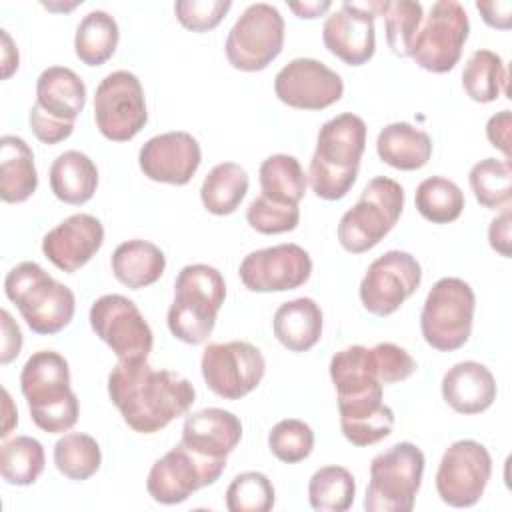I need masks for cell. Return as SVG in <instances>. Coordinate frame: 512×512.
<instances>
[{
  "mask_svg": "<svg viewBox=\"0 0 512 512\" xmlns=\"http://www.w3.org/2000/svg\"><path fill=\"white\" fill-rule=\"evenodd\" d=\"M28 122L32 128V134L44 142V144H58L62 140H66L72 132H74V124L72 122H60L50 118L48 114H44L38 106L32 104L30 112H28Z\"/></svg>",
  "mask_w": 512,
  "mask_h": 512,
  "instance_id": "7dc6e473",
  "label": "cell"
},
{
  "mask_svg": "<svg viewBox=\"0 0 512 512\" xmlns=\"http://www.w3.org/2000/svg\"><path fill=\"white\" fill-rule=\"evenodd\" d=\"M420 262L404 250L378 256L360 282V302L374 316L394 314L420 286Z\"/></svg>",
  "mask_w": 512,
  "mask_h": 512,
  "instance_id": "2e32d148",
  "label": "cell"
},
{
  "mask_svg": "<svg viewBox=\"0 0 512 512\" xmlns=\"http://www.w3.org/2000/svg\"><path fill=\"white\" fill-rule=\"evenodd\" d=\"M510 126L512 116L510 110H500L486 122V138L488 142L504 154V160L510 162Z\"/></svg>",
  "mask_w": 512,
  "mask_h": 512,
  "instance_id": "c3c4849f",
  "label": "cell"
},
{
  "mask_svg": "<svg viewBox=\"0 0 512 512\" xmlns=\"http://www.w3.org/2000/svg\"><path fill=\"white\" fill-rule=\"evenodd\" d=\"M366 148V122L352 114H338L322 124L308 168L312 192L322 200L344 198L358 178Z\"/></svg>",
  "mask_w": 512,
  "mask_h": 512,
  "instance_id": "7a4b0ae2",
  "label": "cell"
},
{
  "mask_svg": "<svg viewBox=\"0 0 512 512\" xmlns=\"http://www.w3.org/2000/svg\"><path fill=\"white\" fill-rule=\"evenodd\" d=\"M120 40L118 22L106 10L88 12L74 36V52L86 66H102L112 58Z\"/></svg>",
  "mask_w": 512,
  "mask_h": 512,
  "instance_id": "e575fe53",
  "label": "cell"
},
{
  "mask_svg": "<svg viewBox=\"0 0 512 512\" xmlns=\"http://www.w3.org/2000/svg\"><path fill=\"white\" fill-rule=\"evenodd\" d=\"M276 98L298 110H324L344 94L338 72L316 58H294L274 78Z\"/></svg>",
  "mask_w": 512,
  "mask_h": 512,
  "instance_id": "ac0fdd59",
  "label": "cell"
},
{
  "mask_svg": "<svg viewBox=\"0 0 512 512\" xmlns=\"http://www.w3.org/2000/svg\"><path fill=\"white\" fill-rule=\"evenodd\" d=\"M0 322H2V348H0V362L10 364L22 350V332L18 324L12 320L8 310L0 312Z\"/></svg>",
  "mask_w": 512,
  "mask_h": 512,
  "instance_id": "681fc988",
  "label": "cell"
},
{
  "mask_svg": "<svg viewBox=\"0 0 512 512\" xmlns=\"http://www.w3.org/2000/svg\"><path fill=\"white\" fill-rule=\"evenodd\" d=\"M424 452L412 442H396L370 462L364 496L366 512H410L424 474Z\"/></svg>",
  "mask_w": 512,
  "mask_h": 512,
  "instance_id": "52a82bcc",
  "label": "cell"
},
{
  "mask_svg": "<svg viewBox=\"0 0 512 512\" xmlns=\"http://www.w3.org/2000/svg\"><path fill=\"white\" fill-rule=\"evenodd\" d=\"M288 8L292 12H296L298 18H318L332 8V2H328V0L326 2H302V4L292 2V4H288Z\"/></svg>",
  "mask_w": 512,
  "mask_h": 512,
  "instance_id": "db71d44e",
  "label": "cell"
},
{
  "mask_svg": "<svg viewBox=\"0 0 512 512\" xmlns=\"http://www.w3.org/2000/svg\"><path fill=\"white\" fill-rule=\"evenodd\" d=\"M46 466L42 444L32 436H14L0 446V474L12 486L34 484Z\"/></svg>",
  "mask_w": 512,
  "mask_h": 512,
  "instance_id": "d590c367",
  "label": "cell"
},
{
  "mask_svg": "<svg viewBox=\"0 0 512 512\" xmlns=\"http://www.w3.org/2000/svg\"><path fill=\"white\" fill-rule=\"evenodd\" d=\"M20 390L32 422L48 432H68L80 416L78 396L70 388L68 360L54 350L34 352L22 366Z\"/></svg>",
  "mask_w": 512,
  "mask_h": 512,
  "instance_id": "3957f363",
  "label": "cell"
},
{
  "mask_svg": "<svg viewBox=\"0 0 512 512\" xmlns=\"http://www.w3.org/2000/svg\"><path fill=\"white\" fill-rule=\"evenodd\" d=\"M224 298L226 282L214 266H184L174 282V300L166 316L168 330L174 338L192 346L206 342L216 326Z\"/></svg>",
  "mask_w": 512,
  "mask_h": 512,
  "instance_id": "277c9868",
  "label": "cell"
},
{
  "mask_svg": "<svg viewBox=\"0 0 512 512\" xmlns=\"http://www.w3.org/2000/svg\"><path fill=\"white\" fill-rule=\"evenodd\" d=\"M356 496V480L344 466H322L308 482V502L318 512H344Z\"/></svg>",
  "mask_w": 512,
  "mask_h": 512,
  "instance_id": "74e56055",
  "label": "cell"
},
{
  "mask_svg": "<svg viewBox=\"0 0 512 512\" xmlns=\"http://www.w3.org/2000/svg\"><path fill=\"white\" fill-rule=\"evenodd\" d=\"M476 10L482 14V20L490 28L508 30L512 26V2L510 0L476 2Z\"/></svg>",
  "mask_w": 512,
  "mask_h": 512,
  "instance_id": "f907efd6",
  "label": "cell"
},
{
  "mask_svg": "<svg viewBox=\"0 0 512 512\" xmlns=\"http://www.w3.org/2000/svg\"><path fill=\"white\" fill-rule=\"evenodd\" d=\"M374 10L368 4L342 2L338 10L328 14L322 26V42L326 50L348 66L366 64L376 50Z\"/></svg>",
  "mask_w": 512,
  "mask_h": 512,
  "instance_id": "d6986e66",
  "label": "cell"
},
{
  "mask_svg": "<svg viewBox=\"0 0 512 512\" xmlns=\"http://www.w3.org/2000/svg\"><path fill=\"white\" fill-rule=\"evenodd\" d=\"M2 32V66H4V78H10L14 70H18V50L16 46L12 44V38L8 36L6 30H0Z\"/></svg>",
  "mask_w": 512,
  "mask_h": 512,
  "instance_id": "f5cc1de1",
  "label": "cell"
},
{
  "mask_svg": "<svg viewBox=\"0 0 512 512\" xmlns=\"http://www.w3.org/2000/svg\"><path fill=\"white\" fill-rule=\"evenodd\" d=\"M340 428L354 446H372L388 438L394 428V412L382 398L338 402Z\"/></svg>",
  "mask_w": 512,
  "mask_h": 512,
  "instance_id": "f1b7e54d",
  "label": "cell"
},
{
  "mask_svg": "<svg viewBox=\"0 0 512 512\" xmlns=\"http://www.w3.org/2000/svg\"><path fill=\"white\" fill-rule=\"evenodd\" d=\"M4 294L36 334H58L74 318V292L36 262L16 264L4 278Z\"/></svg>",
  "mask_w": 512,
  "mask_h": 512,
  "instance_id": "5b68a950",
  "label": "cell"
},
{
  "mask_svg": "<svg viewBox=\"0 0 512 512\" xmlns=\"http://www.w3.org/2000/svg\"><path fill=\"white\" fill-rule=\"evenodd\" d=\"M44 114L60 122H72L86 106L84 80L66 66H50L36 80V102Z\"/></svg>",
  "mask_w": 512,
  "mask_h": 512,
  "instance_id": "d4e9b609",
  "label": "cell"
},
{
  "mask_svg": "<svg viewBox=\"0 0 512 512\" xmlns=\"http://www.w3.org/2000/svg\"><path fill=\"white\" fill-rule=\"evenodd\" d=\"M230 8V0H180L174 4L178 22L192 32H208L216 28Z\"/></svg>",
  "mask_w": 512,
  "mask_h": 512,
  "instance_id": "f6af8a7d",
  "label": "cell"
},
{
  "mask_svg": "<svg viewBox=\"0 0 512 512\" xmlns=\"http://www.w3.org/2000/svg\"><path fill=\"white\" fill-rule=\"evenodd\" d=\"M38 188V172L32 148L24 138L4 134L0 138V198L6 204L26 202Z\"/></svg>",
  "mask_w": 512,
  "mask_h": 512,
  "instance_id": "4316f807",
  "label": "cell"
},
{
  "mask_svg": "<svg viewBox=\"0 0 512 512\" xmlns=\"http://www.w3.org/2000/svg\"><path fill=\"white\" fill-rule=\"evenodd\" d=\"M274 500L270 478L256 470L234 476L226 488V508L230 512H268L274 508Z\"/></svg>",
  "mask_w": 512,
  "mask_h": 512,
  "instance_id": "b9f144b4",
  "label": "cell"
},
{
  "mask_svg": "<svg viewBox=\"0 0 512 512\" xmlns=\"http://www.w3.org/2000/svg\"><path fill=\"white\" fill-rule=\"evenodd\" d=\"M462 88L470 100L488 104L508 92V70L504 60L486 48L474 50L462 70Z\"/></svg>",
  "mask_w": 512,
  "mask_h": 512,
  "instance_id": "836d02e7",
  "label": "cell"
},
{
  "mask_svg": "<svg viewBox=\"0 0 512 512\" xmlns=\"http://www.w3.org/2000/svg\"><path fill=\"white\" fill-rule=\"evenodd\" d=\"M262 196L278 204L298 206L306 194L308 174L296 156L290 154H272L268 156L258 170Z\"/></svg>",
  "mask_w": 512,
  "mask_h": 512,
  "instance_id": "1f68e13d",
  "label": "cell"
},
{
  "mask_svg": "<svg viewBox=\"0 0 512 512\" xmlns=\"http://www.w3.org/2000/svg\"><path fill=\"white\" fill-rule=\"evenodd\" d=\"M94 334L120 362L148 360L154 336L140 308L122 294H104L92 302L88 314Z\"/></svg>",
  "mask_w": 512,
  "mask_h": 512,
  "instance_id": "7c38bea8",
  "label": "cell"
},
{
  "mask_svg": "<svg viewBox=\"0 0 512 512\" xmlns=\"http://www.w3.org/2000/svg\"><path fill=\"white\" fill-rule=\"evenodd\" d=\"M310 274L312 258L294 242L254 250L244 256L238 268V276L250 292L294 290L302 286Z\"/></svg>",
  "mask_w": 512,
  "mask_h": 512,
  "instance_id": "e0dca14e",
  "label": "cell"
},
{
  "mask_svg": "<svg viewBox=\"0 0 512 512\" xmlns=\"http://www.w3.org/2000/svg\"><path fill=\"white\" fill-rule=\"evenodd\" d=\"M200 162V144L184 130L156 134L146 140L138 152V164L146 178L174 186L188 184Z\"/></svg>",
  "mask_w": 512,
  "mask_h": 512,
  "instance_id": "ffe728a7",
  "label": "cell"
},
{
  "mask_svg": "<svg viewBox=\"0 0 512 512\" xmlns=\"http://www.w3.org/2000/svg\"><path fill=\"white\" fill-rule=\"evenodd\" d=\"M372 352H374L380 380L384 386L410 378L418 368L416 360L398 344L378 342L376 346H372Z\"/></svg>",
  "mask_w": 512,
  "mask_h": 512,
  "instance_id": "bcb514c9",
  "label": "cell"
},
{
  "mask_svg": "<svg viewBox=\"0 0 512 512\" xmlns=\"http://www.w3.org/2000/svg\"><path fill=\"white\" fill-rule=\"evenodd\" d=\"M2 394H4V426H2L0 436L6 440V436L10 434V430L18 424V412L14 410L12 398H10V394H8V390H6V388L2 390Z\"/></svg>",
  "mask_w": 512,
  "mask_h": 512,
  "instance_id": "11a10c76",
  "label": "cell"
},
{
  "mask_svg": "<svg viewBox=\"0 0 512 512\" xmlns=\"http://www.w3.org/2000/svg\"><path fill=\"white\" fill-rule=\"evenodd\" d=\"M224 468L226 458L198 454L180 442L152 464L146 478V490L158 504H180L196 490L214 484Z\"/></svg>",
  "mask_w": 512,
  "mask_h": 512,
  "instance_id": "8fae6325",
  "label": "cell"
},
{
  "mask_svg": "<svg viewBox=\"0 0 512 512\" xmlns=\"http://www.w3.org/2000/svg\"><path fill=\"white\" fill-rule=\"evenodd\" d=\"M240 438L242 422L236 414L224 408H204L186 416L180 442L198 454L226 458L240 444Z\"/></svg>",
  "mask_w": 512,
  "mask_h": 512,
  "instance_id": "7402d4cb",
  "label": "cell"
},
{
  "mask_svg": "<svg viewBox=\"0 0 512 512\" xmlns=\"http://www.w3.org/2000/svg\"><path fill=\"white\" fill-rule=\"evenodd\" d=\"M108 396L134 432L154 434L190 410L196 390L174 370H156L148 360H118L108 374Z\"/></svg>",
  "mask_w": 512,
  "mask_h": 512,
  "instance_id": "6da1fadb",
  "label": "cell"
},
{
  "mask_svg": "<svg viewBox=\"0 0 512 512\" xmlns=\"http://www.w3.org/2000/svg\"><path fill=\"white\" fill-rule=\"evenodd\" d=\"M52 458L58 472L76 482L94 476L102 464L98 442L90 434L82 432H68L58 438L52 450Z\"/></svg>",
  "mask_w": 512,
  "mask_h": 512,
  "instance_id": "f35d334b",
  "label": "cell"
},
{
  "mask_svg": "<svg viewBox=\"0 0 512 512\" xmlns=\"http://www.w3.org/2000/svg\"><path fill=\"white\" fill-rule=\"evenodd\" d=\"M324 316L316 300L302 296L280 304L272 318L276 340L290 352H306L322 338Z\"/></svg>",
  "mask_w": 512,
  "mask_h": 512,
  "instance_id": "484cf974",
  "label": "cell"
},
{
  "mask_svg": "<svg viewBox=\"0 0 512 512\" xmlns=\"http://www.w3.org/2000/svg\"><path fill=\"white\" fill-rule=\"evenodd\" d=\"M268 448L280 462H302L314 450V432L304 420L284 418L268 432Z\"/></svg>",
  "mask_w": 512,
  "mask_h": 512,
  "instance_id": "7bdbcfd3",
  "label": "cell"
},
{
  "mask_svg": "<svg viewBox=\"0 0 512 512\" xmlns=\"http://www.w3.org/2000/svg\"><path fill=\"white\" fill-rule=\"evenodd\" d=\"M104 244V226L92 214H72L42 238L44 256L62 272L86 266Z\"/></svg>",
  "mask_w": 512,
  "mask_h": 512,
  "instance_id": "44dd1931",
  "label": "cell"
},
{
  "mask_svg": "<svg viewBox=\"0 0 512 512\" xmlns=\"http://www.w3.org/2000/svg\"><path fill=\"white\" fill-rule=\"evenodd\" d=\"M492 476V458L484 444L476 440L452 442L436 472V492L440 500L454 508L474 506Z\"/></svg>",
  "mask_w": 512,
  "mask_h": 512,
  "instance_id": "9a60e30c",
  "label": "cell"
},
{
  "mask_svg": "<svg viewBox=\"0 0 512 512\" xmlns=\"http://www.w3.org/2000/svg\"><path fill=\"white\" fill-rule=\"evenodd\" d=\"M378 16L384 18L386 42L392 54L408 58L414 38L424 20L422 4L412 0H384Z\"/></svg>",
  "mask_w": 512,
  "mask_h": 512,
  "instance_id": "60d3db41",
  "label": "cell"
},
{
  "mask_svg": "<svg viewBox=\"0 0 512 512\" xmlns=\"http://www.w3.org/2000/svg\"><path fill=\"white\" fill-rule=\"evenodd\" d=\"M404 210V188L388 178H372L358 202L338 222V242L350 254L372 250L398 222Z\"/></svg>",
  "mask_w": 512,
  "mask_h": 512,
  "instance_id": "8992f818",
  "label": "cell"
},
{
  "mask_svg": "<svg viewBox=\"0 0 512 512\" xmlns=\"http://www.w3.org/2000/svg\"><path fill=\"white\" fill-rule=\"evenodd\" d=\"M246 222L260 234L290 232L300 222V208L290 204H278L266 196L254 198L246 208Z\"/></svg>",
  "mask_w": 512,
  "mask_h": 512,
  "instance_id": "ee69618b",
  "label": "cell"
},
{
  "mask_svg": "<svg viewBox=\"0 0 512 512\" xmlns=\"http://www.w3.org/2000/svg\"><path fill=\"white\" fill-rule=\"evenodd\" d=\"M416 210L432 224H448L460 218L464 210V194L460 186L444 176L424 178L414 194Z\"/></svg>",
  "mask_w": 512,
  "mask_h": 512,
  "instance_id": "8d00e7d4",
  "label": "cell"
},
{
  "mask_svg": "<svg viewBox=\"0 0 512 512\" xmlns=\"http://www.w3.org/2000/svg\"><path fill=\"white\" fill-rule=\"evenodd\" d=\"M470 34V22L464 6L456 0H438L424 16L414 38L410 58L432 74L450 72Z\"/></svg>",
  "mask_w": 512,
  "mask_h": 512,
  "instance_id": "30bf717a",
  "label": "cell"
},
{
  "mask_svg": "<svg viewBox=\"0 0 512 512\" xmlns=\"http://www.w3.org/2000/svg\"><path fill=\"white\" fill-rule=\"evenodd\" d=\"M200 370L206 386L224 400H240L264 378L266 360L250 342H212L204 348Z\"/></svg>",
  "mask_w": 512,
  "mask_h": 512,
  "instance_id": "5bb4252c",
  "label": "cell"
},
{
  "mask_svg": "<svg viewBox=\"0 0 512 512\" xmlns=\"http://www.w3.org/2000/svg\"><path fill=\"white\" fill-rule=\"evenodd\" d=\"M442 398L458 414L472 416L488 410L496 400V380L492 372L474 360L454 364L442 376Z\"/></svg>",
  "mask_w": 512,
  "mask_h": 512,
  "instance_id": "603a6c76",
  "label": "cell"
},
{
  "mask_svg": "<svg viewBox=\"0 0 512 512\" xmlns=\"http://www.w3.org/2000/svg\"><path fill=\"white\" fill-rule=\"evenodd\" d=\"M284 18L266 2L250 4L228 32L224 52L232 68L242 72L264 70L284 46Z\"/></svg>",
  "mask_w": 512,
  "mask_h": 512,
  "instance_id": "9c48e42d",
  "label": "cell"
},
{
  "mask_svg": "<svg viewBox=\"0 0 512 512\" xmlns=\"http://www.w3.org/2000/svg\"><path fill=\"white\" fill-rule=\"evenodd\" d=\"M50 190L70 206L86 204L98 188V168L92 158L80 150H66L50 166Z\"/></svg>",
  "mask_w": 512,
  "mask_h": 512,
  "instance_id": "83f0119b",
  "label": "cell"
},
{
  "mask_svg": "<svg viewBox=\"0 0 512 512\" xmlns=\"http://www.w3.org/2000/svg\"><path fill=\"white\" fill-rule=\"evenodd\" d=\"M474 310L476 296L468 282L456 276L434 282L420 314V330L426 344L440 352L462 348L472 334Z\"/></svg>",
  "mask_w": 512,
  "mask_h": 512,
  "instance_id": "ba28073f",
  "label": "cell"
},
{
  "mask_svg": "<svg viewBox=\"0 0 512 512\" xmlns=\"http://www.w3.org/2000/svg\"><path fill=\"white\" fill-rule=\"evenodd\" d=\"M94 122L112 142H128L146 126V98L136 74L116 70L102 78L94 94Z\"/></svg>",
  "mask_w": 512,
  "mask_h": 512,
  "instance_id": "4fadbf2b",
  "label": "cell"
},
{
  "mask_svg": "<svg viewBox=\"0 0 512 512\" xmlns=\"http://www.w3.org/2000/svg\"><path fill=\"white\" fill-rule=\"evenodd\" d=\"M330 378L336 388L338 402L382 396V380L372 348L354 344L330 358Z\"/></svg>",
  "mask_w": 512,
  "mask_h": 512,
  "instance_id": "cb8c5ba5",
  "label": "cell"
},
{
  "mask_svg": "<svg viewBox=\"0 0 512 512\" xmlns=\"http://www.w3.org/2000/svg\"><path fill=\"white\" fill-rule=\"evenodd\" d=\"M488 242L500 256L510 258V206H504V210L490 222Z\"/></svg>",
  "mask_w": 512,
  "mask_h": 512,
  "instance_id": "816d5d0a",
  "label": "cell"
},
{
  "mask_svg": "<svg viewBox=\"0 0 512 512\" xmlns=\"http://www.w3.org/2000/svg\"><path fill=\"white\" fill-rule=\"evenodd\" d=\"M248 172L236 162L216 164L200 186V200L214 216H228L236 212L248 192Z\"/></svg>",
  "mask_w": 512,
  "mask_h": 512,
  "instance_id": "d6a6232c",
  "label": "cell"
},
{
  "mask_svg": "<svg viewBox=\"0 0 512 512\" xmlns=\"http://www.w3.org/2000/svg\"><path fill=\"white\" fill-rule=\"evenodd\" d=\"M376 152L396 170H420L432 156V138L408 122H392L378 132Z\"/></svg>",
  "mask_w": 512,
  "mask_h": 512,
  "instance_id": "f546056e",
  "label": "cell"
},
{
  "mask_svg": "<svg viewBox=\"0 0 512 512\" xmlns=\"http://www.w3.org/2000/svg\"><path fill=\"white\" fill-rule=\"evenodd\" d=\"M470 188L480 206L496 210L510 204L512 198V166L508 160L484 158L470 168Z\"/></svg>",
  "mask_w": 512,
  "mask_h": 512,
  "instance_id": "ab89813d",
  "label": "cell"
},
{
  "mask_svg": "<svg viewBox=\"0 0 512 512\" xmlns=\"http://www.w3.org/2000/svg\"><path fill=\"white\" fill-rule=\"evenodd\" d=\"M110 264L118 282L140 290L160 280L166 270V256L154 242L132 238L116 246Z\"/></svg>",
  "mask_w": 512,
  "mask_h": 512,
  "instance_id": "4dcf8cb0",
  "label": "cell"
}]
</instances>
